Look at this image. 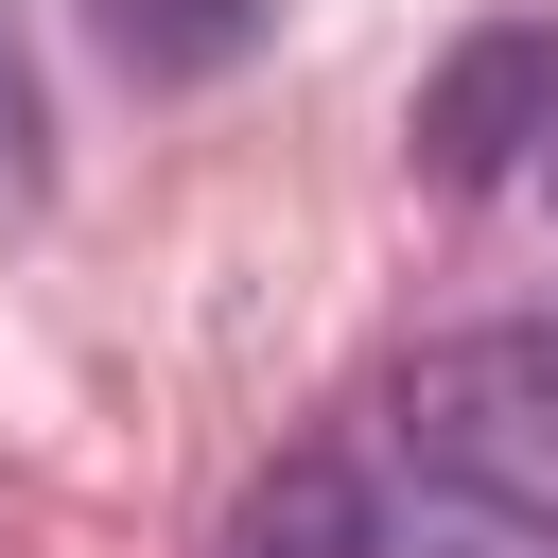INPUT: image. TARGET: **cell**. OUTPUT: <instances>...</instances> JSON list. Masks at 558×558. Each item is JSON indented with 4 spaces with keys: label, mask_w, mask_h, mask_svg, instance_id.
Returning a JSON list of instances; mask_svg holds the SVG:
<instances>
[{
    "label": "cell",
    "mask_w": 558,
    "mask_h": 558,
    "mask_svg": "<svg viewBox=\"0 0 558 558\" xmlns=\"http://www.w3.org/2000/svg\"><path fill=\"white\" fill-rule=\"evenodd\" d=\"M105 35H122V70H227L262 35V0H105Z\"/></svg>",
    "instance_id": "obj_4"
},
{
    "label": "cell",
    "mask_w": 558,
    "mask_h": 558,
    "mask_svg": "<svg viewBox=\"0 0 558 558\" xmlns=\"http://www.w3.org/2000/svg\"><path fill=\"white\" fill-rule=\"evenodd\" d=\"M384 418H401V471H418L436 506H488V523H541V541H558V331H541V314L436 331Z\"/></svg>",
    "instance_id": "obj_1"
},
{
    "label": "cell",
    "mask_w": 558,
    "mask_h": 558,
    "mask_svg": "<svg viewBox=\"0 0 558 558\" xmlns=\"http://www.w3.org/2000/svg\"><path fill=\"white\" fill-rule=\"evenodd\" d=\"M418 192H506L558 157V17H471L418 87Z\"/></svg>",
    "instance_id": "obj_2"
},
{
    "label": "cell",
    "mask_w": 558,
    "mask_h": 558,
    "mask_svg": "<svg viewBox=\"0 0 558 558\" xmlns=\"http://www.w3.org/2000/svg\"><path fill=\"white\" fill-rule=\"evenodd\" d=\"M227 558H401V523L366 506L349 453H279V471L227 506Z\"/></svg>",
    "instance_id": "obj_3"
},
{
    "label": "cell",
    "mask_w": 558,
    "mask_h": 558,
    "mask_svg": "<svg viewBox=\"0 0 558 558\" xmlns=\"http://www.w3.org/2000/svg\"><path fill=\"white\" fill-rule=\"evenodd\" d=\"M541 192H558V157H541Z\"/></svg>",
    "instance_id": "obj_5"
}]
</instances>
